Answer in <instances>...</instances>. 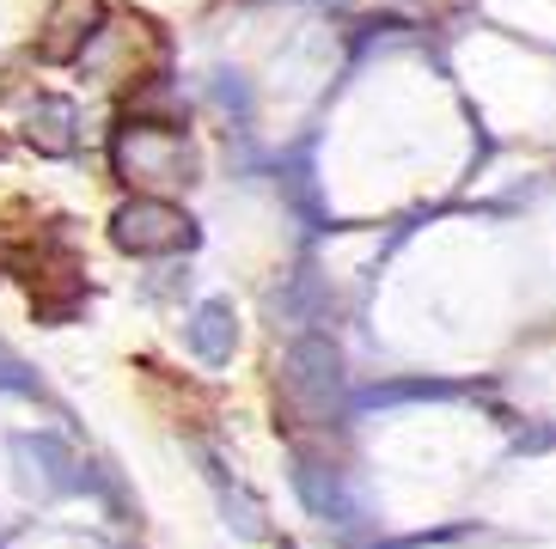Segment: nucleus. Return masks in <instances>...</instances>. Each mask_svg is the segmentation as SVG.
I'll use <instances>...</instances> for the list:
<instances>
[{
	"instance_id": "nucleus-1",
	"label": "nucleus",
	"mask_w": 556,
	"mask_h": 549,
	"mask_svg": "<svg viewBox=\"0 0 556 549\" xmlns=\"http://www.w3.org/2000/svg\"><path fill=\"white\" fill-rule=\"evenodd\" d=\"M116 171H123V183H135V195L178 190L184 171H190L184 129H172V123H129L116 135Z\"/></svg>"
},
{
	"instance_id": "nucleus-2",
	"label": "nucleus",
	"mask_w": 556,
	"mask_h": 549,
	"mask_svg": "<svg viewBox=\"0 0 556 549\" xmlns=\"http://www.w3.org/2000/svg\"><path fill=\"white\" fill-rule=\"evenodd\" d=\"M111 239L135 257H165V251H184L190 244V220L184 208H172L165 195H135L111 214Z\"/></svg>"
},
{
	"instance_id": "nucleus-3",
	"label": "nucleus",
	"mask_w": 556,
	"mask_h": 549,
	"mask_svg": "<svg viewBox=\"0 0 556 549\" xmlns=\"http://www.w3.org/2000/svg\"><path fill=\"white\" fill-rule=\"evenodd\" d=\"M99 25H104L99 0H55L50 13H43V31H37V55L55 67L80 62L86 49H92V37H99Z\"/></svg>"
}]
</instances>
